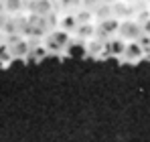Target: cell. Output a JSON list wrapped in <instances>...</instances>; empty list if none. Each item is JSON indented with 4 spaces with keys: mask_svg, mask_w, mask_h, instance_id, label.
<instances>
[{
    "mask_svg": "<svg viewBox=\"0 0 150 142\" xmlns=\"http://www.w3.org/2000/svg\"><path fill=\"white\" fill-rule=\"evenodd\" d=\"M47 49L51 51H55V53H59V51H67L69 47V43H71V33H67L65 28H53L49 35H47Z\"/></svg>",
    "mask_w": 150,
    "mask_h": 142,
    "instance_id": "cell-1",
    "label": "cell"
},
{
    "mask_svg": "<svg viewBox=\"0 0 150 142\" xmlns=\"http://www.w3.org/2000/svg\"><path fill=\"white\" fill-rule=\"evenodd\" d=\"M142 35V23L136 18H122L118 26V37H122L124 41H138Z\"/></svg>",
    "mask_w": 150,
    "mask_h": 142,
    "instance_id": "cell-2",
    "label": "cell"
},
{
    "mask_svg": "<svg viewBox=\"0 0 150 142\" xmlns=\"http://www.w3.org/2000/svg\"><path fill=\"white\" fill-rule=\"evenodd\" d=\"M144 57H146V49L142 47L138 41H128L126 43V51L122 55V61H126V63H138Z\"/></svg>",
    "mask_w": 150,
    "mask_h": 142,
    "instance_id": "cell-3",
    "label": "cell"
},
{
    "mask_svg": "<svg viewBox=\"0 0 150 142\" xmlns=\"http://www.w3.org/2000/svg\"><path fill=\"white\" fill-rule=\"evenodd\" d=\"M25 8L33 16H49L53 12V2L51 0H25Z\"/></svg>",
    "mask_w": 150,
    "mask_h": 142,
    "instance_id": "cell-4",
    "label": "cell"
},
{
    "mask_svg": "<svg viewBox=\"0 0 150 142\" xmlns=\"http://www.w3.org/2000/svg\"><path fill=\"white\" fill-rule=\"evenodd\" d=\"M126 43L122 37H118V35H114L112 39H108V41H103V53L105 55H110V57H122L126 51Z\"/></svg>",
    "mask_w": 150,
    "mask_h": 142,
    "instance_id": "cell-5",
    "label": "cell"
},
{
    "mask_svg": "<svg viewBox=\"0 0 150 142\" xmlns=\"http://www.w3.org/2000/svg\"><path fill=\"white\" fill-rule=\"evenodd\" d=\"M118 26H120V18L116 16H110V18H103L98 24V37L105 39V37H114L118 35Z\"/></svg>",
    "mask_w": 150,
    "mask_h": 142,
    "instance_id": "cell-6",
    "label": "cell"
},
{
    "mask_svg": "<svg viewBox=\"0 0 150 142\" xmlns=\"http://www.w3.org/2000/svg\"><path fill=\"white\" fill-rule=\"evenodd\" d=\"M75 37H79V39H93V37H98V28L89 23H79L77 24V31H75Z\"/></svg>",
    "mask_w": 150,
    "mask_h": 142,
    "instance_id": "cell-7",
    "label": "cell"
},
{
    "mask_svg": "<svg viewBox=\"0 0 150 142\" xmlns=\"http://www.w3.org/2000/svg\"><path fill=\"white\" fill-rule=\"evenodd\" d=\"M77 24H79V21H77V16H75V14H65V16H63V21L59 23V26L73 35L75 31H77Z\"/></svg>",
    "mask_w": 150,
    "mask_h": 142,
    "instance_id": "cell-8",
    "label": "cell"
},
{
    "mask_svg": "<svg viewBox=\"0 0 150 142\" xmlns=\"http://www.w3.org/2000/svg\"><path fill=\"white\" fill-rule=\"evenodd\" d=\"M21 10H25V0H4V12L16 14Z\"/></svg>",
    "mask_w": 150,
    "mask_h": 142,
    "instance_id": "cell-9",
    "label": "cell"
},
{
    "mask_svg": "<svg viewBox=\"0 0 150 142\" xmlns=\"http://www.w3.org/2000/svg\"><path fill=\"white\" fill-rule=\"evenodd\" d=\"M67 51H71L69 55H77V57H81L83 53H87V47H83V45H79V43L73 45V41H71V43H69V47H67Z\"/></svg>",
    "mask_w": 150,
    "mask_h": 142,
    "instance_id": "cell-10",
    "label": "cell"
},
{
    "mask_svg": "<svg viewBox=\"0 0 150 142\" xmlns=\"http://www.w3.org/2000/svg\"><path fill=\"white\" fill-rule=\"evenodd\" d=\"M100 4H101V0H81V6L79 8H85V10H91L93 12Z\"/></svg>",
    "mask_w": 150,
    "mask_h": 142,
    "instance_id": "cell-11",
    "label": "cell"
},
{
    "mask_svg": "<svg viewBox=\"0 0 150 142\" xmlns=\"http://www.w3.org/2000/svg\"><path fill=\"white\" fill-rule=\"evenodd\" d=\"M140 23H142V33L150 35V14H148V16H144V18L140 21Z\"/></svg>",
    "mask_w": 150,
    "mask_h": 142,
    "instance_id": "cell-12",
    "label": "cell"
},
{
    "mask_svg": "<svg viewBox=\"0 0 150 142\" xmlns=\"http://www.w3.org/2000/svg\"><path fill=\"white\" fill-rule=\"evenodd\" d=\"M0 12H4V0H0Z\"/></svg>",
    "mask_w": 150,
    "mask_h": 142,
    "instance_id": "cell-13",
    "label": "cell"
},
{
    "mask_svg": "<svg viewBox=\"0 0 150 142\" xmlns=\"http://www.w3.org/2000/svg\"><path fill=\"white\" fill-rule=\"evenodd\" d=\"M101 2H105V4H114L116 0H101Z\"/></svg>",
    "mask_w": 150,
    "mask_h": 142,
    "instance_id": "cell-14",
    "label": "cell"
},
{
    "mask_svg": "<svg viewBox=\"0 0 150 142\" xmlns=\"http://www.w3.org/2000/svg\"><path fill=\"white\" fill-rule=\"evenodd\" d=\"M124 2H136V0H124Z\"/></svg>",
    "mask_w": 150,
    "mask_h": 142,
    "instance_id": "cell-15",
    "label": "cell"
},
{
    "mask_svg": "<svg viewBox=\"0 0 150 142\" xmlns=\"http://www.w3.org/2000/svg\"><path fill=\"white\" fill-rule=\"evenodd\" d=\"M146 53H150V49H148V51H146Z\"/></svg>",
    "mask_w": 150,
    "mask_h": 142,
    "instance_id": "cell-16",
    "label": "cell"
},
{
    "mask_svg": "<svg viewBox=\"0 0 150 142\" xmlns=\"http://www.w3.org/2000/svg\"><path fill=\"white\" fill-rule=\"evenodd\" d=\"M148 2H150V0H148Z\"/></svg>",
    "mask_w": 150,
    "mask_h": 142,
    "instance_id": "cell-17",
    "label": "cell"
}]
</instances>
